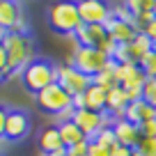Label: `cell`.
<instances>
[{
	"mask_svg": "<svg viewBox=\"0 0 156 156\" xmlns=\"http://www.w3.org/2000/svg\"><path fill=\"white\" fill-rule=\"evenodd\" d=\"M87 156H112L110 149H106V147L97 145L94 140H90V147H87Z\"/></svg>",
	"mask_w": 156,
	"mask_h": 156,
	"instance_id": "obj_29",
	"label": "cell"
},
{
	"mask_svg": "<svg viewBox=\"0 0 156 156\" xmlns=\"http://www.w3.org/2000/svg\"><path fill=\"white\" fill-rule=\"evenodd\" d=\"M149 51H154V41H151L147 34L138 32L133 41L117 46V53L112 55V60H115L117 64H140L142 58H145Z\"/></svg>",
	"mask_w": 156,
	"mask_h": 156,
	"instance_id": "obj_6",
	"label": "cell"
},
{
	"mask_svg": "<svg viewBox=\"0 0 156 156\" xmlns=\"http://www.w3.org/2000/svg\"><path fill=\"white\" fill-rule=\"evenodd\" d=\"M124 119H129L131 124L142 126L145 122L154 119V108H151L147 101H142V99L131 101V103H129V108H126V112H124Z\"/></svg>",
	"mask_w": 156,
	"mask_h": 156,
	"instance_id": "obj_18",
	"label": "cell"
},
{
	"mask_svg": "<svg viewBox=\"0 0 156 156\" xmlns=\"http://www.w3.org/2000/svg\"><path fill=\"white\" fill-rule=\"evenodd\" d=\"M21 16L23 14H21L19 0H2V2H0V30L9 32Z\"/></svg>",
	"mask_w": 156,
	"mask_h": 156,
	"instance_id": "obj_19",
	"label": "cell"
},
{
	"mask_svg": "<svg viewBox=\"0 0 156 156\" xmlns=\"http://www.w3.org/2000/svg\"><path fill=\"white\" fill-rule=\"evenodd\" d=\"M69 64L76 67L80 73H85L87 78H94L97 73H101L106 67L112 64V58H108L103 51L99 48H87V46H78L73 41V53L69 55Z\"/></svg>",
	"mask_w": 156,
	"mask_h": 156,
	"instance_id": "obj_4",
	"label": "cell"
},
{
	"mask_svg": "<svg viewBox=\"0 0 156 156\" xmlns=\"http://www.w3.org/2000/svg\"><path fill=\"white\" fill-rule=\"evenodd\" d=\"M154 51H156V44H154Z\"/></svg>",
	"mask_w": 156,
	"mask_h": 156,
	"instance_id": "obj_35",
	"label": "cell"
},
{
	"mask_svg": "<svg viewBox=\"0 0 156 156\" xmlns=\"http://www.w3.org/2000/svg\"><path fill=\"white\" fill-rule=\"evenodd\" d=\"M106 30H108L110 39L115 41L117 46L133 41V39H136V34H138V30H136V25H133V21H124V19H119V16H115V14H112V19H108Z\"/></svg>",
	"mask_w": 156,
	"mask_h": 156,
	"instance_id": "obj_15",
	"label": "cell"
},
{
	"mask_svg": "<svg viewBox=\"0 0 156 156\" xmlns=\"http://www.w3.org/2000/svg\"><path fill=\"white\" fill-rule=\"evenodd\" d=\"M112 133H115V138H117V145L126 147V149H133L142 138L140 126H138V124H131L129 119H124V117L112 122Z\"/></svg>",
	"mask_w": 156,
	"mask_h": 156,
	"instance_id": "obj_14",
	"label": "cell"
},
{
	"mask_svg": "<svg viewBox=\"0 0 156 156\" xmlns=\"http://www.w3.org/2000/svg\"><path fill=\"white\" fill-rule=\"evenodd\" d=\"M34 101H37V108L46 115H60V112L73 108V97H69L58 83L48 85L46 90H41L39 94H34Z\"/></svg>",
	"mask_w": 156,
	"mask_h": 156,
	"instance_id": "obj_5",
	"label": "cell"
},
{
	"mask_svg": "<svg viewBox=\"0 0 156 156\" xmlns=\"http://www.w3.org/2000/svg\"><path fill=\"white\" fill-rule=\"evenodd\" d=\"M124 7L131 12V16H138V14H156V0H124Z\"/></svg>",
	"mask_w": 156,
	"mask_h": 156,
	"instance_id": "obj_22",
	"label": "cell"
},
{
	"mask_svg": "<svg viewBox=\"0 0 156 156\" xmlns=\"http://www.w3.org/2000/svg\"><path fill=\"white\" fill-rule=\"evenodd\" d=\"M73 124L83 131V136L87 138V140H94V138H97V133L101 131L103 126H108L110 122H108V115H106V112L76 110V112H73Z\"/></svg>",
	"mask_w": 156,
	"mask_h": 156,
	"instance_id": "obj_10",
	"label": "cell"
},
{
	"mask_svg": "<svg viewBox=\"0 0 156 156\" xmlns=\"http://www.w3.org/2000/svg\"><path fill=\"white\" fill-rule=\"evenodd\" d=\"M76 5L85 25H106L108 19H112V9H115L108 0H76Z\"/></svg>",
	"mask_w": 156,
	"mask_h": 156,
	"instance_id": "obj_8",
	"label": "cell"
},
{
	"mask_svg": "<svg viewBox=\"0 0 156 156\" xmlns=\"http://www.w3.org/2000/svg\"><path fill=\"white\" fill-rule=\"evenodd\" d=\"M92 83L99 85V87H103L106 92H108V90H112L115 85H119V83H117V71H115V60H112L110 67H106L101 73H97V76L92 78Z\"/></svg>",
	"mask_w": 156,
	"mask_h": 156,
	"instance_id": "obj_21",
	"label": "cell"
},
{
	"mask_svg": "<svg viewBox=\"0 0 156 156\" xmlns=\"http://www.w3.org/2000/svg\"><path fill=\"white\" fill-rule=\"evenodd\" d=\"M110 37L106 25H80L78 32L73 34V41L78 46H87V48H101L106 44V39Z\"/></svg>",
	"mask_w": 156,
	"mask_h": 156,
	"instance_id": "obj_13",
	"label": "cell"
},
{
	"mask_svg": "<svg viewBox=\"0 0 156 156\" xmlns=\"http://www.w3.org/2000/svg\"><path fill=\"white\" fill-rule=\"evenodd\" d=\"M94 142H97V145H101V147H106V149H112V147L117 145V138H115V133H112V122L108 124V126H103L101 131L97 133Z\"/></svg>",
	"mask_w": 156,
	"mask_h": 156,
	"instance_id": "obj_23",
	"label": "cell"
},
{
	"mask_svg": "<svg viewBox=\"0 0 156 156\" xmlns=\"http://www.w3.org/2000/svg\"><path fill=\"white\" fill-rule=\"evenodd\" d=\"M58 131H60V138H62V145H64V149L67 147H73V145H78V142H85L87 138L83 136V131L73 124V119H67V122H60L58 124Z\"/></svg>",
	"mask_w": 156,
	"mask_h": 156,
	"instance_id": "obj_20",
	"label": "cell"
},
{
	"mask_svg": "<svg viewBox=\"0 0 156 156\" xmlns=\"http://www.w3.org/2000/svg\"><path fill=\"white\" fill-rule=\"evenodd\" d=\"M106 99L108 92L99 85H90L80 97H73V108L76 110H92V112H106Z\"/></svg>",
	"mask_w": 156,
	"mask_h": 156,
	"instance_id": "obj_12",
	"label": "cell"
},
{
	"mask_svg": "<svg viewBox=\"0 0 156 156\" xmlns=\"http://www.w3.org/2000/svg\"><path fill=\"white\" fill-rule=\"evenodd\" d=\"M142 101H147L156 110V80H151V78H147L145 87H142Z\"/></svg>",
	"mask_w": 156,
	"mask_h": 156,
	"instance_id": "obj_27",
	"label": "cell"
},
{
	"mask_svg": "<svg viewBox=\"0 0 156 156\" xmlns=\"http://www.w3.org/2000/svg\"><path fill=\"white\" fill-rule=\"evenodd\" d=\"M0 2H2V0H0Z\"/></svg>",
	"mask_w": 156,
	"mask_h": 156,
	"instance_id": "obj_37",
	"label": "cell"
},
{
	"mask_svg": "<svg viewBox=\"0 0 156 156\" xmlns=\"http://www.w3.org/2000/svg\"><path fill=\"white\" fill-rule=\"evenodd\" d=\"M44 156H67V151L60 149V151H53V154H44Z\"/></svg>",
	"mask_w": 156,
	"mask_h": 156,
	"instance_id": "obj_34",
	"label": "cell"
},
{
	"mask_svg": "<svg viewBox=\"0 0 156 156\" xmlns=\"http://www.w3.org/2000/svg\"><path fill=\"white\" fill-rule=\"evenodd\" d=\"M140 69L145 71V76H147V78L156 80V51H149V53H147L145 58H142Z\"/></svg>",
	"mask_w": 156,
	"mask_h": 156,
	"instance_id": "obj_25",
	"label": "cell"
},
{
	"mask_svg": "<svg viewBox=\"0 0 156 156\" xmlns=\"http://www.w3.org/2000/svg\"><path fill=\"white\" fill-rule=\"evenodd\" d=\"M140 131H142V136H147V138H154L156 140V117L154 119H149V122H145L140 126Z\"/></svg>",
	"mask_w": 156,
	"mask_h": 156,
	"instance_id": "obj_30",
	"label": "cell"
},
{
	"mask_svg": "<svg viewBox=\"0 0 156 156\" xmlns=\"http://www.w3.org/2000/svg\"><path fill=\"white\" fill-rule=\"evenodd\" d=\"M129 94L124 87H119V85H115L112 90H108V99H106V115L110 117V122H115V119H122L124 112H126L129 108Z\"/></svg>",
	"mask_w": 156,
	"mask_h": 156,
	"instance_id": "obj_16",
	"label": "cell"
},
{
	"mask_svg": "<svg viewBox=\"0 0 156 156\" xmlns=\"http://www.w3.org/2000/svg\"><path fill=\"white\" fill-rule=\"evenodd\" d=\"M115 71H117L119 87H124L126 92H133V90L142 92V87L147 83V76L140 69V64H117L115 62Z\"/></svg>",
	"mask_w": 156,
	"mask_h": 156,
	"instance_id": "obj_11",
	"label": "cell"
},
{
	"mask_svg": "<svg viewBox=\"0 0 156 156\" xmlns=\"http://www.w3.org/2000/svg\"><path fill=\"white\" fill-rule=\"evenodd\" d=\"M9 32H14V34H28V23H25L23 16H21V19L14 23V28H12Z\"/></svg>",
	"mask_w": 156,
	"mask_h": 156,
	"instance_id": "obj_32",
	"label": "cell"
},
{
	"mask_svg": "<svg viewBox=\"0 0 156 156\" xmlns=\"http://www.w3.org/2000/svg\"><path fill=\"white\" fill-rule=\"evenodd\" d=\"M46 21H48V28L62 37H73L83 25L76 0H53L46 12Z\"/></svg>",
	"mask_w": 156,
	"mask_h": 156,
	"instance_id": "obj_1",
	"label": "cell"
},
{
	"mask_svg": "<svg viewBox=\"0 0 156 156\" xmlns=\"http://www.w3.org/2000/svg\"><path fill=\"white\" fill-rule=\"evenodd\" d=\"M7 110H9V108L0 103V140H5V122H7Z\"/></svg>",
	"mask_w": 156,
	"mask_h": 156,
	"instance_id": "obj_31",
	"label": "cell"
},
{
	"mask_svg": "<svg viewBox=\"0 0 156 156\" xmlns=\"http://www.w3.org/2000/svg\"><path fill=\"white\" fill-rule=\"evenodd\" d=\"M58 85L69 97H80V94L92 85V78H87L85 73L78 71L76 67L64 62V64H58Z\"/></svg>",
	"mask_w": 156,
	"mask_h": 156,
	"instance_id": "obj_7",
	"label": "cell"
},
{
	"mask_svg": "<svg viewBox=\"0 0 156 156\" xmlns=\"http://www.w3.org/2000/svg\"><path fill=\"white\" fill-rule=\"evenodd\" d=\"M133 156H156V140L142 136L140 142L133 147Z\"/></svg>",
	"mask_w": 156,
	"mask_h": 156,
	"instance_id": "obj_24",
	"label": "cell"
},
{
	"mask_svg": "<svg viewBox=\"0 0 156 156\" xmlns=\"http://www.w3.org/2000/svg\"><path fill=\"white\" fill-rule=\"evenodd\" d=\"M21 85L25 92L39 94L41 90H46L48 85L58 83V64H53L46 58H34L28 67L21 71Z\"/></svg>",
	"mask_w": 156,
	"mask_h": 156,
	"instance_id": "obj_2",
	"label": "cell"
},
{
	"mask_svg": "<svg viewBox=\"0 0 156 156\" xmlns=\"http://www.w3.org/2000/svg\"><path fill=\"white\" fill-rule=\"evenodd\" d=\"M154 117H156V110H154Z\"/></svg>",
	"mask_w": 156,
	"mask_h": 156,
	"instance_id": "obj_36",
	"label": "cell"
},
{
	"mask_svg": "<svg viewBox=\"0 0 156 156\" xmlns=\"http://www.w3.org/2000/svg\"><path fill=\"white\" fill-rule=\"evenodd\" d=\"M2 46H5L7 53V64H9V71L14 76H21L25 67L34 60V44L30 34H14L7 32L2 37Z\"/></svg>",
	"mask_w": 156,
	"mask_h": 156,
	"instance_id": "obj_3",
	"label": "cell"
},
{
	"mask_svg": "<svg viewBox=\"0 0 156 156\" xmlns=\"http://www.w3.org/2000/svg\"><path fill=\"white\" fill-rule=\"evenodd\" d=\"M32 119L23 108H9L7 110V122H5V140L7 142H21L30 136Z\"/></svg>",
	"mask_w": 156,
	"mask_h": 156,
	"instance_id": "obj_9",
	"label": "cell"
},
{
	"mask_svg": "<svg viewBox=\"0 0 156 156\" xmlns=\"http://www.w3.org/2000/svg\"><path fill=\"white\" fill-rule=\"evenodd\" d=\"M37 145H39V149L44 151V154H53V151L64 149L60 131H58V124H51V126L41 129V131H39V138H37Z\"/></svg>",
	"mask_w": 156,
	"mask_h": 156,
	"instance_id": "obj_17",
	"label": "cell"
},
{
	"mask_svg": "<svg viewBox=\"0 0 156 156\" xmlns=\"http://www.w3.org/2000/svg\"><path fill=\"white\" fill-rule=\"evenodd\" d=\"M87 147H90V140H85V142H78V145H73V147H67V156H87Z\"/></svg>",
	"mask_w": 156,
	"mask_h": 156,
	"instance_id": "obj_28",
	"label": "cell"
},
{
	"mask_svg": "<svg viewBox=\"0 0 156 156\" xmlns=\"http://www.w3.org/2000/svg\"><path fill=\"white\" fill-rule=\"evenodd\" d=\"M142 34H147V37H149L151 41L156 44V16H154V19L149 21V23H147V28L142 30Z\"/></svg>",
	"mask_w": 156,
	"mask_h": 156,
	"instance_id": "obj_33",
	"label": "cell"
},
{
	"mask_svg": "<svg viewBox=\"0 0 156 156\" xmlns=\"http://www.w3.org/2000/svg\"><path fill=\"white\" fill-rule=\"evenodd\" d=\"M14 73L9 71V64H7V53H5V46H2V41H0V83H9V80H14Z\"/></svg>",
	"mask_w": 156,
	"mask_h": 156,
	"instance_id": "obj_26",
	"label": "cell"
}]
</instances>
